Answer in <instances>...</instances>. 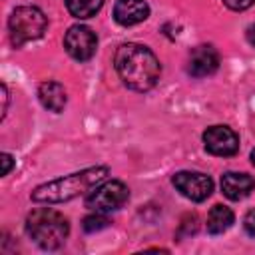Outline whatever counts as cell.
I'll return each mask as SVG.
<instances>
[{"label": "cell", "instance_id": "4fadbf2b", "mask_svg": "<svg viewBox=\"0 0 255 255\" xmlns=\"http://www.w3.org/2000/svg\"><path fill=\"white\" fill-rule=\"evenodd\" d=\"M233 221H235L233 211H231L229 207L217 203V205H213V207L209 209V213H207V233L219 235V233L227 231V229L233 225Z\"/></svg>", "mask_w": 255, "mask_h": 255}, {"label": "cell", "instance_id": "2e32d148", "mask_svg": "<svg viewBox=\"0 0 255 255\" xmlns=\"http://www.w3.org/2000/svg\"><path fill=\"white\" fill-rule=\"evenodd\" d=\"M223 4H225L227 8L239 12V10H247V8H251V6L255 4V0H223Z\"/></svg>", "mask_w": 255, "mask_h": 255}, {"label": "cell", "instance_id": "5bb4252c", "mask_svg": "<svg viewBox=\"0 0 255 255\" xmlns=\"http://www.w3.org/2000/svg\"><path fill=\"white\" fill-rule=\"evenodd\" d=\"M68 12L74 16V18H80V20H86V18H92L96 16L102 6H104V0H64Z\"/></svg>", "mask_w": 255, "mask_h": 255}, {"label": "cell", "instance_id": "6da1fadb", "mask_svg": "<svg viewBox=\"0 0 255 255\" xmlns=\"http://www.w3.org/2000/svg\"><path fill=\"white\" fill-rule=\"evenodd\" d=\"M114 66L122 82L133 92L151 90L157 84L161 74V66L155 54L147 46L135 44V42L122 44L116 50Z\"/></svg>", "mask_w": 255, "mask_h": 255}, {"label": "cell", "instance_id": "52a82bcc", "mask_svg": "<svg viewBox=\"0 0 255 255\" xmlns=\"http://www.w3.org/2000/svg\"><path fill=\"white\" fill-rule=\"evenodd\" d=\"M173 187L191 201H205L213 191V179L201 171H177L171 177Z\"/></svg>", "mask_w": 255, "mask_h": 255}, {"label": "cell", "instance_id": "ac0fdd59", "mask_svg": "<svg viewBox=\"0 0 255 255\" xmlns=\"http://www.w3.org/2000/svg\"><path fill=\"white\" fill-rule=\"evenodd\" d=\"M0 161H2V175H8L10 169H12V165H14L12 155H10V153H2V155H0Z\"/></svg>", "mask_w": 255, "mask_h": 255}, {"label": "cell", "instance_id": "5b68a950", "mask_svg": "<svg viewBox=\"0 0 255 255\" xmlns=\"http://www.w3.org/2000/svg\"><path fill=\"white\" fill-rule=\"evenodd\" d=\"M129 197V189L124 181L112 179V181H104L102 185L94 187L88 195H86V207H90L92 211H100V213H108L114 209H120Z\"/></svg>", "mask_w": 255, "mask_h": 255}, {"label": "cell", "instance_id": "ffe728a7", "mask_svg": "<svg viewBox=\"0 0 255 255\" xmlns=\"http://www.w3.org/2000/svg\"><path fill=\"white\" fill-rule=\"evenodd\" d=\"M247 42L255 48V24H251V26L247 28Z\"/></svg>", "mask_w": 255, "mask_h": 255}, {"label": "cell", "instance_id": "277c9868", "mask_svg": "<svg viewBox=\"0 0 255 255\" xmlns=\"http://www.w3.org/2000/svg\"><path fill=\"white\" fill-rule=\"evenodd\" d=\"M46 28H48V18L36 6H18L8 18L10 40L16 48L42 38Z\"/></svg>", "mask_w": 255, "mask_h": 255}, {"label": "cell", "instance_id": "ba28073f", "mask_svg": "<svg viewBox=\"0 0 255 255\" xmlns=\"http://www.w3.org/2000/svg\"><path fill=\"white\" fill-rule=\"evenodd\" d=\"M203 145L211 155L231 157L239 151V135L229 126H211L203 131Z\"/></svg>", "mask_w": 255, "mask_h": 255}, {"label": "cell", "instance_id": "30bf717a", "mask_svg": "<svg viewBox=\"0 0 255 255\" xmlns=\"http://www.w3.org/2000/svg\"><path fill=\"white\" fill-rule=\"evenodd\" d=\"M149 16L145 0H118L114 6V20L120 26H135Z\"/></svg>", "mask_w": 255, "mask_h": 255}, {"label": "cell", "instance_id": "d6986e66", "mask_svg": "<svg viewBox=\"0 0 255 255\" xmlns=\"http://www.w3.org/2000/svg\"><path fill=\"white\" fill-rule=\"evenodd\" d=\"M0 90H2V102H4V106H2V120H4L6 114H8V102H10V96H8V88H6V84H2Z\"/></svg>", "mask_w": 255, "mask_h": 255}, {"label": "cell", "instance_id": "9c48e42d", "mask_svg": "<svg viewBox=\"0 0 255 255\" xmlns=\"http://www.w3.org/2000/svg\"><path fill=\"white\" fill-rule=\"evenodd\" d=\"M219 68V52L209 46V44H201L195 46L189 54L187 60V74L193 78H207L211 74H215Z\"/></svg>", "mask_w": 255, "mask_h": 255}, {"label": "cell", "instance_id": "9a60e30c", "mask_svg": "<svg viewBox=\"0 0 255 255\" xmlns=\"http://www.w3.org/2000/svg\"><path fill=\"white\" fill-rule=\"evenodd\" d=\"M108 225H110V219H108L104 213H100V211H96L94 215H88V217L84 219V231H88V233L106 229Z\"/></svg>", "mask_w": 255, "mask_h": 255}, {"label": "cell", "instance_id": "8992f818", "mask_svg": "<svg viewBox=\"0 0 255 255\" xmlns=\"http://www.w3.org/2000/svg\"><path fill=\"white\" fill-rule=\"evenodd\" d=\"M64 48L74 60L88 62L98 50V36L88 26H82V24L70 26L64 36Z\"/></svg>", "mask_w": 255, "mask_h": 255}, {"label": "cell", "instance_id": "44dd1931", "mask_svg": "<svg viewBox=\"0 0 255 255\" xmlns=\"http://www.w3.org/2000/svg\"><path fill=\"white\" fill-rule=\"evenodd\" d=\"M251 163H253V165H255V149H253V151H251Z\"/></svg>", "mask_w": 255, "mask_h": 255}, {"label": "cell", "instance_id": "8fae6325", "mask_svg": "<svg viewBox=\"0 0 255 255\" xmlns=\"http://www.w3.org/2000/svg\"><path fill=\"white\" fill-rule=\"evenodd\" d=\"M255 189V179L247 173H239V171H227L221 175V191L225 197L239 201L243 197H247L251 191Z\"/></svg>", "mask_w": 255, "mask_h": 255}, {"label": "cell", "instance_id": "7c38bea8", "mask_svg": "<svg viewBox=\"0 0 255 255\" xmlns=\"http://www.w3.org/2000/svg\"><path fill=\"white\" fill-rule=\"evenodd\" d=\"M38 100L40 104L54 112V114H60L64 108H66V102H68V96H66V90L60 82H54V80H48L44 84H40L38 88Z\"/></svg>", "mask_w": 255, "mask_h": 255}, {"label": "cell", "instance_id": "3957f363", "mask_svg": "<svg viewBox=\"0 0 255 255\" xmlns=\"http://www.w3.org/2000/svg\"><path fill=\"white\" fill-rule=\"evenodd\" d=\"M26 233L38 247L54 251L66 243L70 225L60 211L50 207H38L26 217Z\"/></svg>", "mask_w": 255, "mask_h": 255}, {"label": "cell", "instance_id": "e0dca14e", "mask_svg": "<svg viewBox=\"0 0 255 255\" xmlns=\"http://www.w3.org/2000/svg\"><path fill=\"white\" fill-rule=\"evenodd\" d=\"M243 229H245L247 235L255 237V209L247 211V215L243 217Z\"/></svg>", "mask_w": 255, "mask_h": 255}, {"label": "cell", "instance_id": "7a4b0ae2", "mask_svg": "<svg viewBox=\"0 0 255 255\" xmlns=\"http://www.w3.org/2000/svg\"><path fill=\"white\" fill-rule=\"evenodd\" d=\"M110 173V169L106 165H96V167H86L82 171L52 179L48 183L38 185L30 197L38 203H62V201H70L82 193H88L94 185L102 183L106 179V175Z\"/></svg>", "mask_w": 255, "mask_h": 255}]
</instances>
